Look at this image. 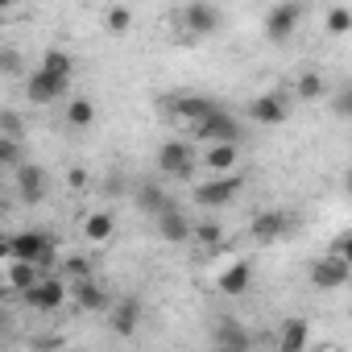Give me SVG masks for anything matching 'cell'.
<instances>
[{
	"instance_id": "obj_1",
	"label": "cell",
	"mask_w": 352,
	"mask_h": 352,
	"mask_svg": "<svg viewBox=\"0 0 352 352\" xmlns=\"http://www.w3.org/2000/svg\"><path fill=\"white\" fill-rule=\"evenodd\" d=\"M0 261L5 265L21 261V265H38L42 274H54V241L46 228H21L0 245Z\"/></svg>"
},
{
	"instance_id": "obj_2",
	"label": "cell",
	"mask_w": 352,
	"mask_h": 352,
	"mask_svg": "<svg viewBox=\"0 0 352 352\" xmlns=\"http://www.w3.org/2000/svg\"><path fill=\"white\" fill-rule=\"evenodd\" d=\"M30 311H38V315H54L58 307H67L71 302V282L63 278V274H42L38 278V286L21 298Z\"/></svg>"
},
{
	"instance_id": "obj_3",
	"label": "cell",
	"mask_w": 352,
	"mask_h": 352,
	"mask_svg": "<svg viewBox=\"0 0 352 352\" xmlns=\"http://www.w3.org/2000/svg\"><path fill=\"white\" fill-rule=\"evenodd\" d=\"M195 166H199L195 141L174 137V141H162V145H157V170L166 174V179H191Z\"/></svg>"
},
{
	"instance_id": "obj_4",
	"label": "cell",
	"mask_w": 352,
	"mask_h": 352,
	"mask_svg": "<svg viewBox=\"0 0 352 352\" xmlns=\"http://www.w3.org/2000/svg\"><path fill=\"white\" fill-rule=\"evenodd\" d=\"M290 108H294V96L290 91H261V96L249 100V120L274 129V124H286L290 120Z\"/></svg>"
},
{
	"instance_id": "obj_5",
	"label": "cell",
	"mask_w": 352,
	"mask_h": 352,
	"mask_svg": "<svg viewBox=\"0 0 352 352\" xmlns=\"http://www.w3.org/2000/svg\"><path fill=\"white\" fill-rule=\"evenodd\" d=\"M166 100H170V104H166V108H170V116L179 120L187 133H191L195 124H204L208 116H216V112H220V104H216L212 96H166Z\"/></svg>"
},
{
	"instance_id": "obj_6",
	"label": "cell",
	"mask_w": 352,
	"mask_h": 352,
	"mask_svg": "<svg viewBox=\"0 0 352 352\" xmlns=\"http://www.w3.org/2000/svg\"><path fill=\"white\" fill-rule=\"evenodd\" d=\"M191 141H199V145H241V124H236L232 112L220 108L216 116H208L204 124L191 129Z\"/></svg>"
},
{
	"instance_id": "obj_7",
	"label": "cell",
	"mask_w": 352,
	"mask_h": 352,
	"mask_svg": "<svg viewBox=\"0 0 352 352\" xmlns=\"http://www.w3.org/2000/svg\"><path fill=\"white\" fill-rule=\"evenodd\" d=\"M249 232H253L257 245H278V241H286L294 232V216L282 212V208H265V212H257L249 220Z\"/></svg>"
},
{
	"instance_id": "obj_8",
	"label": "cell",
	"mask_w": 352,
	"mask_h": 352,
	"mask_svg": "<svg viewBox=\"0 0 352 352\" xmlns=\"http://www.w3.org/2000/svg\"><path fill=\"white\" fill-rule=\"evenodd\" d=\"M302 17H307V9H302V5H294V0H286V5H274V9L265 13V38H270L274 46L290 42V38L298 34Z\"/></svg>"
},
{
	"instance_id": "obj_9",
	"label": "cell",
	"mask_w": 352,
	"mask_h": 352,
	"mask_svg": "<svg viewBox=\"0 0 352 352\" xmlns=\"http://www.w3.org/2000/svg\"><path fill=\"white\" fill-rule=\"evenodd\" d=\"M141 319H145V302H141L137 294H124V298H116L112 311H108V331H112L116 340H129V336L141 331Z\"/></svg>"
},
{
	"instance_id": "obj_10",
	"label": "cell",
	"mask_w": 352,
	"mask_h": 352,
	"mask_svg": "<svg viewBox=\"0 0 352 352\" xmlns=\"http://www.w3.org/2000/svg\"><path fill=\"white\" fill-rule=\"evenodd\" d=\"M212 352H253V331L241 319L220 315L212 323Z\"/></svg>"
},
{
	"instance_id": "obj_11",
	"label": "cell",
	"mask_w": 352,
	"mask_h": 352,
	"mask_svg": "<svg viewBox=\"0 0 352 352\" xmlns=\"http://www.w3.org/2000/svg\"><path fill=\"white\" fill-rule=\"evenodd\" d=\"M245 191V174H224V179H204L195 183V204L199 208H224Z\"/></svg>"
},
{
	"instance_id": "obj_12",
	"label": "cell",
	"mask_w": 352,
	"mask_h": 352,
	"mask_svg": "<svg viewBox=\"0 0 352 352\" xmlns=\"http://www.w3.org/2000/svg\"><path fill=\"white\" fill-rule=\"evenodd\" d=\"M67 87H71L67 79H58V75H50V71H42V67H34L30 79H25V96H30V104H38V108L67 100Z\"/></svg>"
},
{
	"instance_id": "obj_13",
	"label": "cell",
	"mask_w": 352,
	"mask_h": 352,
	"mask_svg": "<svg viewBox=\"0 0 352 352\" xmlns=\"http://www.w3.org/2000/svg\"><path fill=\"white\" fill-rule=\"evenodd\" d=\"M307 278H311L315 290H340V286L352 282V270H348L336 253H327V257H315V261L307 265Z\"/></svg>"
},
{
	"instance_id": "obj_14",
	"label": "cell",
	"mask_w": 352,
	"mask_h": 352,
	"mask_svg": "<svg viewBox=\"0 0 352 352\" xmlns=\"http://www.w3.org/2000/svg\"><path fill=\"white\" fill-rule=\"evenodd\" d=\"M179 21H183L187 34H195V38H212V34H220L224 13H220L216 5H208V0H195V5H187V9L179 13Z\"/></svg>"
},
{
	"instance_id": "obj_15",
	"label": "cell",
	"mask_w": 352,
	"mask_h": 352,
	"mask_svg": "<svg viewBox=\"0 0 352 352\" xmlns=\"http://www.w3.org/2000/svg\"><path fill=\"white\" fill-rule=\"evenodd\" d=\"M71 302H75L83 315H108L116 298L108 294V286H104L100 278H87V282H75V286H71Z\"/></svg>"
},
{
	"instance_id": "obj_16",
	"label": "cell",
	"mask_w": 352,
	"mask_h": 352,
	"mask_svg": "<svg viewBox=\"0 0 352 352\" xmlns=\"http://www.w3.org/2000/svg\"><path fill=\"white\" fill-rule=\"evenodd\" d=\"M17 195H21V204H42L46 199V191H50V179H46V166H38V162H25L17 174Z\"/></svg>"
},
{
	"instance_id": "obj_17",
	"label": "cell",
	"mask_w": 352,
	"mask_h": 352,
	"mask_svg": "<svg viewBox=\"0 0 352 352\" xmlns=\"http://www.w3.org/2000/svg\"><path fill=\"white\" fill-rule=\"evenodd\" d=\"M157 236L166 245H187V241H195V224H191V216L179 204H174L166 216H157Z\"/></svg>"
},
{
	"instance_id": "obj_18",
	"label": "cell",
	"mask_w": 352,
	"mask_h": 352,
	"mask_svg": "<svg viewBox=\"0 0 352 352\" xmlns=\"http://www.w3.org/2000/svg\"><path fill=\"white\" fill-rule=\"evenodd\" d=\"M249 286H253V265H249L245 257H236L232 265H224V270L216 274V290H220L224 298H241Z\"/></svg>"
},
{
	"instance_id": "obj_19",
	"label": "cell",
	"mask_w": 352,
	"mask_h": 352,
	"mask_svg": "<svg viewBox=\"0 0 352 352\" xmlns=\"http://www.w3.org/2000/svg\"><path fill=\"white\" fill-rule=\"evenodd\" d=\"M79 232H83V241H87V245H108V241L116 236V216H112L108 208H96V212H87V216H83Z\"/></svg>"
},
{
	"instance_id": "obj_20",
	"label": "cell",
	"mask_w": 352,
	"mask_h": 352,
	"mask_svg": "<svg viewBox=\"0 0 352 352\" xmlns=\"http://www.w3.org/2000/svg\"><path fill=\"white\" fill-rule=\"evenodd\" d=\"M204 166L212 179H224V174H241V145H208L204 149Z\"/></svg>"
},
{
	"instance_id": "obj_21",
	"label": "cell",
	"mask_w": 352,
	"mask_h": 352,
	"mask_svg": "<svg viewBox=\"0 0 352 352\" xmlns=\"http://www.w3.org/2000/svg\"><path fill=\"white\" fill-rule=\"evenodd\" d=\"M278 352H311V323L307 319H286L278 327Z\"/></svg>"
},
{
	"instance_id": "obj_22",
	"label": "cell",
	"mask_w": 352,
	"mask_h": 352,
	"mask_svg": "<svg viewBox=\"0 0 352 352\" xmlns=\"http://www.w3.org/2000/svg\"><path fill=\"white\" fill-rule=\"evenodd\" d=\"M38 278H42V270H38V265H21V261L5 265V290H9L13 298H25V294L38 286Z\"/></svg>"
},
{
	"instance_id": "obj_23",
	"label": "cell",
	"mask_w": 352,
	"mask_h": 352,
	"mask_svg": "<svg viewBox=\"0 0 352 352\" xmlns=\"http://www.w3.org/2000/svg\"><path fill=\"white\" fill-rule=\"evenodd\" d=\"M133 204H137L145 216H153V220H157V216H166V212L174 208V204H170V195H166L157 183H141V187L133 191Z\"/></svg>"
},
{
	"instance_id": "obj_24",
	"label": "cell",
	"mask_w": 352,
	"mask_h": 352,
	"mask_svg": "<svg viewBox=\"0 0 352 352\" xmlns=\"http://www.w3.org/2000/svg\"><path fill=\"white\" fill-rule=\"evenodd\" d=\"M63 116H67V129H91L100 112H96V100L91 96H71Z\"/></svg>"
},
{
	"instance_id": "obj_25",
	"label": "cell",
	"mask_w": 352,
	"mask_h": 352,
	"mask_svg": "<svg viewBox=\"0 0 352 352\" xmlns=\"http://www.w3.org/2000/svg\"><path fill=\"white\" fill-rule=\"evenodd\" d=\"M298 104H319L323 96H327V83H323V75L319 71H302L298 79H294V91H290Z\"/></svg>"
},
{
	"instance_id": "obj_26",
	"label": "cell",
	"mask_w": 352,
	"mask_h": 352,
	"mask_svg": "<svg viewBox=\"0 0 352 352\" xmlns=\"http://www.w3.org/2000/svg\"><path fill=\"white\" fill-rule=\"evenodd\" d=\"M54 274H63L71 286H75V282H87V278H96V274H91V257H83V253H67V257H63V265H58Z\"/></svg>"
},
{
	"instance_id": "obj_27",
	"label": "cell",
	"mask_w": 352,
	"mask_h": 352,
	"mask_svg": "<svg viewBox=\"0 0 352 352\" xmlns=\"http://www.w3.org/2000/svg\"><path fill=\"white\" fill-rule=\"evenodd\" d=\"M38 67L50 71V75H58V79H67V83H71V75H75V58H71L67 50H46Z\"/></svg>"
},
{
	"instance_id": "obj_28",
	"label": "cell",
	"mask_w": 352,
	"mask_h": 352,
	"mask_svg": "<svg viewBox=\"0 0 352 352\" xmlns=\"http://www.w3.org/2000/svg\"><path fill=\"white\" fill-rule=\"evenodd\" d=\"M104 25H108V34H129L133 30V9H124V5H108L104 9Z\"/></svg>"
},
{
	"instance_id": "obj_29",
	"label": "cell",
	"mask_w": 352,
	"mask_h": 352,
	"mask_svg": "<svg viewBox=\"0 0 352 352\" xmlns=\"http://www.w3.org/2000/svg\"><path fill=\"white\" fill-rule=\"evenodd\" d=\"M323 30L327 34H352V9H344V5H331L327 13H323Z\"/></svg>"
},
{
	"instance_id": "obj_30",
	"label": "cell",
	"mask_w": 352,
	"mask_h": 352,
	"mask_svg": "<svg viewBox=\"0 0 352 352\" xmlns=\"http://www.w3.org/2000/svg\"><path fill=\"white\" fill-rule=\"evenodd\" d=\"M0 166L5 170H21L25 166V157H21V141H9V137H0Z\"/></svg>"
},
{
	"instance_id": "obj_31",
	"label": "cell",
	"mask_w": 352,
	"mask_h": 352,
	"mask_svg": "<svg viewBox=\"0 0 352 352\" xmlns=\"http://www.w3.org/2000/svg\"><path fill=\"white\" fill-rule=\"evenodd\" d=\"M195 245H204V249H216V245H224V228H220L216 220H204V224H195Z\"/></svg>"
},
{
	"instance_id": "obj_32",
	"label": "cell",
	"mask_w": 352,
	"mask_h": 352,
	"mask_svg": "<svg viewBox=\"0 0 352 352\" xmlns=\"http://www.w3.org/2000/svg\"><path fill=\"white\" fill-rule=\"evenodd\" d=\"M331 116L352 120V83H344V87H336V91H331Z\"/></svg>"
},
{
	"instance_id": "obj_33",
	"label": "cell",
	"mask_w": 352,
	"mask_h": 352,
	"mask_svg": "<svg viewBox=\"0 0 352 352\" xmlns=\"http://www.w3.org/2000/svg\"><path fill=\"white\" fill-rule=\"evenodd\" d=\"M0 137H9V141H21V137H25V124H21V116H17L13 108L0 112Z\"/></svg>"
},
{
	"instance_id": "obj_34",
	"label": "cell",
	"mask_w": 352,
	"mask_h": 352,
	"mask_svg": "<svg viewBox=\"0 0 352 352\" xmlns=\"http://www.w3.org/2000/svg\"><path fill=\"white\" fill-rule=\"evenodd\" d=\"M0 71H5V75H21V54L13 46H0Z\"/></svg>"
},
{
	"instance_id": "obj_35",
	"label": "cell",
	"mask_w": 352,
	"mask_h": 352,
	"mask_svg": "<svg viewBox=\"0 0 352 352\" xmlns=\"http://www.w3.org/2000/svg\"><path fill=\"white\" fill-rule=\"evenodd\" d=\"M331 253H336V257H340V261H344V265L352 270V228H348V232H344V236L336 241V249H331Z\"/></svg>"
},
{
	"instance_id": "obj_36",
	"label": "cell",
	"mask_w": 352,
	"mask_h": 352,
	"mask_svg": "<svg viewBox=\"0 0 352 352\" xmlns=\"http://www.w3.org/2000/svg\"><path fill=\"white\" fill-rule=\"evenodd\" d=\"M83 183H87V170L75 166V170H71V187H83Z\"/></svg>"
},
{
	"instance_id": "obj_37",
	"label": "cell",
	"mask_w": 352,
	"mask_h": 352,
	"mask_svg": "<svg viewBox=\"0 0 352 352\" xmlns=\"http://www.w3.org/2000/svg\"><path fill=\"white\" fill-rule=\"evenodd\" d=\"M344 191H348V199H352V166H348V174H344Z\"/></svg>"
}]
</instances>
